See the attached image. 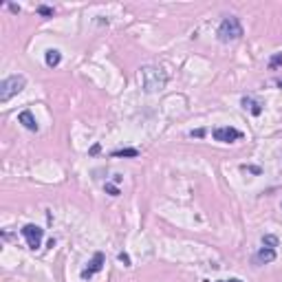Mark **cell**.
Returning a JSON list of instances; mask_svg holds the SVG:
<instances>
[{
	"mask_svg": "<svg viewBox=\"0 0 282 282\" xmlns=\"http://www.w3.org/2000/svg\"><path fill=\"white\" fill-rule=\"evenodd\" d=\"M119 260H122L126 267H130V256L126 254V251H122V254H119Z\"/></svg>",
	"mask_w": 282,
	"mask_h": 282,
	"instance_id": "obj_15",
	"label": "cell"
},
{
	"mask_svg": "<svg viewBox=\"0 0 282 282\" xmlns=\"http://www.w3.org/2000/svg\"><path fill=\"white\" fill-rule=\"evenodd\" d=\"M243 170H249V172H254V175H260V167H256V165H249V167H243Z\"/></svg>",
	"mask_w": 282,
	"mask_h": 282,
	"instance_id": "obj_17",
	"label": "cell"
},
{
	"mask_svg": "<svg viewBox=\"0 0 282 282\" xmlns=\"http://www.w3.org/2000/svg\"><path fill=\"white\" fill-rule=\"evenodd\" d=\"M20 232H22V236H25V241H27V245L31 249H38L42 245V238H44V230H42V227L29 223V225L22 227Z\"/></svg>",
	"mask_w": 282,
	"mask_h": 282,
	"instance_id": "obj_4",
	"label": "cell"
},
{
	"mask_svg": "<svg viewBox=\"0 0 282 282\" xmlns=\"http://www.w3.org/2000/svg\"><path fill=\"white\" fill-rule=\"evenodd\" d=\"M241 104H243L245 110H249L254 117H258V115L262 112V104H260L258 99H254V97H243V99H241Z\"/></svg>",
	"mask_w": 282,
	"mask_h": 282,
	"instance_id": "obj_9",
	"label": "cell"
},
{
	"mask_svg": "<svg viewBox=\"0 0 282 282\" xmlns=\"http://www.w3.org/2000/svg\"><path fill=\"white\" fill-rule=\"evenodd\" d=\"M275 260V249L271 247H260L254 254V265H267V262Z\"/></svg>",
	"mask_w": 282,
	"mask_h": 282,
	"instance_id": "obj_7",
	"label": "cell"
},
{
	"mask_svg": "<svg viewBox=\"0 0 282 282\" xmlns=\"http://www.w3.org/2000/svg\"><path fill=\"white\" fill-rule=\"evenodd\" d=\"M192 137H203V135H205V133H203V130H196V133H190Z\"/></svg>",
	"mask_w": 282,
	"mask_h": 282,
	"instance_id": "obj_18",
	"label": "cell"
},
{
	"mask_svg": "<svg viewBox=\"0 0 282 282\" xmlns=\"http://www.w3.org/2000/svg\"><path fill=\"white\" fill-rule=\"evenodd\" d=\"M137 154H139V150L124 148V150H115V152H112V157H137Z\"/></svg>",
	"mask_w": 282,
	"mask_h": 282,
	"instance_id": "obj_11",
	"label": "cell"
},
{
	"mask_svg": "<svg viewBox=\"0 0 282 282\" xmlns=\"http://www.w3.org/2000/svg\"><path fill=\"white\" fill-rule=\"evenodd\" d=\"M282 67V53H273L271 60H269V69L275 71V69H280Z\"/></svg>",
	"mask_w": 282,
	"mask_h": 282,
	"instance_id": "obj_13",
	"label": "cell"
},
{
	"mask_svg": "<svg viewBox=\"0 0 282 282\" xmlns=\"http://www.w3.org/2000/svg\"><path fill=\"white\" fill-rule=\"evenodd\" d=\"M18 122L25 126L27 130H31V133H38V130H40V126H38V122H35V117H33L31 110H22L20 115H18Z\"/></svg>",
	"mask_w": 282,
	"mask_h": 282,
	"instance_id": "obj_8",
	"label": "cell"
},
{
	"mask_svg": "<svg viewBox=\"0 0 282 282\" xmlns=\"http://www.w3.org/2000/svg\"><path fill=\"white\" fill-rule=\"evenodd\" d=\"M104 260H106V258H104V254H101V251H97V254L93 256V260L88 262V267H86V269H84V271H82V278H84V280L93 278V275L97 273L101 267H104Z\"/></svg>",
	"mask_w": 282,
	"mask_h": 282,
	"instance_id": "obj_6",
	"label": "cell"
},
{
	"mask_svg": "<svg viewBox=\"0 0 282 282\" xmlns=\"http://www.w3.org/2000/svg\"><path fill=\"white\" fill-rule=\"evenodd\" d=\"M44 62H46V67L49 69L60 67V62H62V53H60L58 49H49L44 53Z\"/></svg>",
	"mask_w": 282,
	"mask_h": 282,
	"instance_id": "obj_10",
	"label": "cell"
},
{
	"mask_svg": "<svg viewBox=\"0 0 282 282\" xmlns=\"http://www.w3.org/2000/svg\"><path fill=\"white\" fill-rule=\"evenodd\" d=\"M104 190H106L110 196H119V190H117V185H112V183H106V185H104Z\"/></svg>",
	"mask_w": 282,
	"mask_h": 282,
	"instance_id": "obj_14",
	"label": "cell"
},
{
	"mask_svg": "<svg viewBox=\"0 0 282 282\" xmlns=\"http://www.w3.org/2000/svg\"><path fill=\"white\" fill-rule=\"evenodd\" d=\"M278 86H280V88H282V80H278Z\"/></svg>",
	"mask_w": 282,
	"mask_h": 282,
	"instance_id": "obj_20",
	"label": "cell"
},
{
	"mask_svg": "<svg viewBox=\"0 0 282 282\" xmlns=\"http://www.w3.org/2000/svg\"><path fill=\"white\" fill-rule=\"evenodd\" d=\"M218 40L220 42H236V40H241L243 38V25H241V20H238L236 16H227L223 18V22H220V27H218Z\"/></svg>",
	"mask_w": 282,
	"mask_h": 282,
	"instance_id": "obj_2",
	"label": "cell"
},
{
	"mask_svg": "<svg viewBox=\"0 0 282 282\" xmlns=\"http://www.w3.org/2000/svg\"><path fill=\"white\" fill-rule=\"evenodd\" d=\"M262 245L265 247H278V236H273V234H267V236H262Z\"/></svg>",
	"mask_w": 282,
	"mask_h": 282,
	"instance_id": "obj_12",
	"label": "cell"
},
{
	"mask_svg": "<svg viewBox=\"0 0 282 282\" xmlns=\"http://www.w3.org/2000/svg\"><path fill=\"white\" fill-rule=\"evenodd\" d=\"M212 137L216 141H220V143H234V141L241 139L243 133L241 130H236V128H232V126H220V128H214Z\"/></svg>",
	"mask_w": 282,
	"mask_h": 282,
	"instance_id": "obj_5",
	"label": "cell"
},
{
	"mask_svg": "<svg viewBox=\"0 0 282 282\" xmlns=\"http://www.w3.org/2000/svg\"><path fill=\"white\" fill-rule=\"evenodd\" d=\"M139 82H141V86H143L146 93H157L165 86L167 77L159 67H143L139 71Z\"/></svg>",
	"mask_w": 282,
	"mask_h": 282,
	"instance_id": "obj_1",
	"label": "cell"
},
{
	"mask_svg": "<svg viewBox=\"0 0 282 282\" xmlns=\"http://www.w3.org/2000/svg\"><path fill=\"white\" fill-rule=\"evenodd\" d=\"M218 282H243V280H238V278H230V280H218Z\"/></svg>",
	"mask_w": 282,
	"mask_h": 282,
	"instance_id": "obj_19",
	"label": "cell"
},
{
	"mask_svg": "<svg viewBox=\"0 0 282 282\" xmlns=\"http://www.w3.org/2000/svg\"><path fill=\"white\" fill-rule=\"evenodd\" d=\"M38 11H40L42 16H53V9H51V7H40Z\"/></svg>",
	"mask_w": 282,
	"mask_h": 282,
	"instance_id": "obj_16",
	"label": "cell"
},
{
	"mask_svg": "<svg viewBox=\"0 0 282 282\" xmlns=\"http://www.w3.org/2000/svg\"><path fill=\"white\" fill-rule=\"evenodd\" d=\"M27 86V77L25 75H11V77H5L3 84H0V101L7 104L11 97H16L22 88Z\"/></svg>",
	"mask_w": 282,
	"mask_h": 282,
	"instance_id": "obj_3",
	"label": "cell"
}]
</instances>
